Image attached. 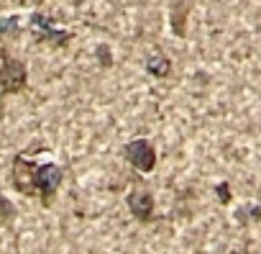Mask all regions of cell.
Here are the masks:
<instances>
[{"instance_id":"obj_1","label":"cell","mask_w":261,"mask_h":254,"mask_svg":"<svg viewBox=\"0 0 261 254\" xmlns=\"http://www.w3.org/2000/svg\"><path fill=\"white\" fill-rule=\"evenodd\" d=\"M13 185L18 193L34 198L39 195L41 198V205H51L59 185H62V167L54 165V162H46V165H34L29 162L26 157H16L13 159Z\"/></svg>"},{"instance_id":"obj_2","label":"cell","mask_w":261,"mask_h":254,"mask_svg":"<svg viewBox=\"0 0 261 254\" xmlns=\"http://www.w3.org/2000/svg\"><path fill=\"white\" fill-rule=\"evenodd\" d=\"M29 72L26 64L16 57H11L8 52H3V64H0V90L3 93H21L26 87Z\"/></svg>"},{"instance_id":"obj_3","label":"cell","mask_w":261,"mask_h":254,"mask_svg":"<svg viewBox=\"0 0 261 254\" xmlns=\"http://www.w3.org/2000/svg\"><path fill=\"white\" fill-rule=\"evenodd\" d=\"M125 162H130V167H136L139 172H151L156 167V149L149 139H134L128 142L123 149Z\"/></svg>"},{"instance_id":"obj_4","label":"cell","mask_w":261,"mask_h":254,"mask_svg":"<svg viewBox=\"0 0 261 254\" xmlns=\"http://www.w3.org/2000/svg\"><path fill=\"white\" fill-rule=\"evenodd\" d=\"M125 203H128V211L136 221H141V223L154 221V195L149 190H130Z\"/></svg>"},{"instance_id":"obj_5","label":"cell","mask_w":261,"mask_h":254,"mask_svg":"<svg viewBox=\"0 0 261 254\" xmlns=\"http://www.w3.org/2000/svg\"><path fill=\"white\" fill-rule=\"evenodd\" d=\"M31 29H34V34H36L39 39H44V41H54V44H67V41H69V34L54 29V24H51L46 16H41V13H34V16H31Z\"/></svg>"},{"instance_id":"obj_6","label":"cell","mask_w":261,"mask_h":254,"mask_svg":"<svg viewBox=\"0 0 261 254\" xmlns=\"http://www.w3.org/2000/svg\"><path fill=\"white\" fill-rule=\"evenodd\" d=\"M192 6V0H172V31L185 39V18H187V11Z\"/></svg>"},{"instance_id":"obj_7","label":"cell","mask_w":261,"mask_h":254,"mask_svg":"<svg viewBox=\"0 0 261 254\" xmlns=\"http://www.w3.org/2000/svg\"><path fill=\"white\" fill-rule=\"evenodd\" d=\"M146 72L154 75V77H167L172 72V62L164 57V54H151L146 59Z\"/></svg>"},{"instance_id":"obj_8","label":"cell","mask_w":261,"mask_h":254,"mask_svg":"<svg viewBox=\"0 0 261 254\" xmlns=\"http://www.w3.org/2000/svg\"><path fill=\"white\" fill-rule=\"evenodd\" d=\"M16 216V208H13V203L6 198V195H0V218L3 221H11Z\"/></svg>"},{"instance_id":"obj_9","label":"cell","mask_w":261,"mask_h":254,"mask_svg":"<svg viewBox=\"0 0 261 254\" xmlns=\"http://www.w3.org/2000/svg\"><path fill=\"white\" fill-rule=\"evenodd\" d=\"M215 193H218V200H220V203H230V188H228V182L218 185Z\"/></svg>"},{"instance_id":"obj_10","label":"cell","mask_w":261,"mask_h":254,"mask_svg":"<svg viewBox=\"0 0 261 254\" xmlns=\"http://www.w3.org/2000/svg\"><path fill=\"white\" fill-rule=\"evenodd\" d=\"M16 29H18V21H16V18H8V21L0 24V34H11V31H16Z\"/></svg>"}]
</instances>
